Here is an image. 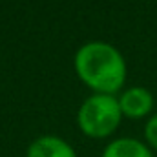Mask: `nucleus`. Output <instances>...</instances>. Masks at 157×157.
I'll list each match as a JSON object with an SVG mask.
<instances>
[{"label":"nucleus","mask_w":157,"mask_h":157,"mask_svg":"<svg viewBox=\"0 0 157 157\" xmlns=\"http://www.w3.org/2000/svg\"><path fill=\"white\" fill-rule=\"evenodd\" d=\"M119 106H121L122 115L130 119H141L152 112L154 95L150 90H146L143 86H133V88H128L121 93Z\"/></svg>","instance_id":"obj_3"},{"label":"nucleus","mask_w":157,"mask_h":157,"mask_svg":"<svg viewBox=\"0 0 157 157\" xmlns=\"http://www.w3.org/2000/svg\"><path fill=\"white\" fill-rule=\"evenodd\" d=\"M102 157H154V155L143 141H137L133 137H121V139L112 141L104 148Z\"/></svg>","instance_id":"obj_5"},{"label":"nucleus","mask_w":157,"mask_h":157,"mask_svg":"<svg viewBox=\"0 0 157 157\" xmlns=\"http://www.w3.org/2000/svg\"><path fill=\"white\" fill-rule=\"evenodd\" d=\"M26 157H77V154L64 139L55 135H42L29 144Z\"/></svg>","instance_id":"obj_4"},{"label":"nucleus","mask_w":157,"mask_h":157,"mask_svg":"<svg viewBox=\"0 0 157 157\" xmlns=\"http://www.w3.org/2000/svg\"><path fill=\"white\" fill-rule=\"evenodd\" d=\"M122 112L115 95L93 93L88 97L77 113L78 128L84 135L91 139H102L112 135L121 124Z\"/></svg>","instance_id":"obj_2"},{"label":"nucleus","mask_w":157,"mask_h":157,"mask_svg":"<svg viewBox=\"0 0 157 157\" xmlns=\"http://www.w3.org/2000/svg\"><path fill=\"white\" fill-rule=\"evenodd\" d=\"M144 139L154 150H157V113L152 115L144 124Z\"/></svg>","instance_id":"obj_6"},{"label":"nucleus","mask_w":157,"mask_h":157,"mask_svg":"<svg viewBox=\"0 0 157 157\" xmlns=\"http://www.w3.org/2000/svg\"><path fill=\"white\" fill-rule=\"evenodd\" d=\"M78 78L97 93L113 95L126 80V62L115 46L108 42H88L75 53Z\"/></svg>","instance_id":"obj_1"}]
</instances>
